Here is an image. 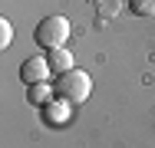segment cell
I'll use <instances>...</instances> for the list:
<instances>
[{
    "instance_id": "8992f818",
    "label": "cell",
    "mask_w": 155,
    "mask_h": 148,
    "mask_svg": "<svg viewBox=\"0 0 155 148\" xmlns=\"http://www.w3.org/2000/svg\"><path fill=\"white\" fill-rule=\"evenodd\" d=\"M125 7L135 17H152L155 13V0H125Z\"/></svg>"
},
{
    "instance_id": "7a4b0ae2",
    "label": "cell",
    "mask_w": 155,
    "mask_h": 148,
    "mask_svg": "<svg viewBox=\"0 0 155 148\" xmlns=\"http://www.w3.org/2000/svg\"><path fill=\"white\" fill-rule=\"evenodd\" d=\"M33 40L40 50H63L69 40V20L66 17H46L40 20V27L33 30Z\"/></svg>"
},
{
    "instance_id": "5b68a950",
    "label": "cell",
    "mask_w": 155,
    "mask_h": 148,
    "mask_svg": "<svg viewBox=\"0 0 155 148\" xmlns=\"http://www.w3.org/2000/svg\"><path fill=\"white\" fill-rule=\"evenodd\" d=\"M46 63H50V69L60 76V72H66V69H73V53L63 46V50H50L46 53Z\"/></svg>"
},
{
    "instance_id": "6da1fadb",
    "label": "cell",
    "mask_w": 155,
    "mask_h": 148,
    "mask_svg": "<svg viewBox=\"0 0 155 148\" xmlns=\"http://www.w3.org/2000/svg\"><path fill=\"white\" fill-rule=\"evenodd\" d=\"M53 89H56V99L66 102V105H83L86 99H89V92H93V79H89V72H83V69H66L60 72L56 79H53Z\"/></svg>"
},
{
    "instance_id": "277c9868",
    "label": "cell",
    "mask_w": 155,
    "mask_h": 148,
    "mask_svg": "<svg viewBox=\"0 0 155 148\" xmlns=\"http://www.w3.org/2000/svg\"><path fill=\"white\" fill-rule=\"evenodd\" d=\"M53 95H56V89L50 86V82H33V86H27V102L30 105H50Z\"/></svg>"
},
{
    "instance_id": "52a82bcc",
    "label": "cell",
    "mask_w": 155,
    "mask_h": 148,
    "mask_svg": "<svg viewBox=\"0 0 155 148\" xmlns=\"http://www.w3.org/2000/svg\"><path fill=\"white\" fill-rule=\"evenodd\" d=\"M10 40H13V27H10V20H0V50H7Z\"/></svg>"
},
{
    "instance_id": "3957f363",
    "label": "cell",
    "mask_w": 155,
    "mask_h": 148,
    "mask_svg": "<svg viewBox=\"0 0 155 148\" xmlns=\"http://www.w3.org/2000/svg\"><path fill=\"white\" fill-rule=\"evenodd\" d=\"M50 72H53V69H50L46 56H30V59L20 63V82H27V86H33V82H46Z\"/></svg>"
}]
</instances>
